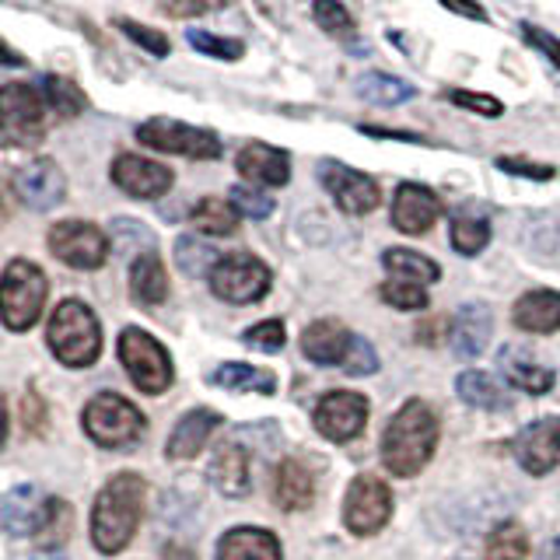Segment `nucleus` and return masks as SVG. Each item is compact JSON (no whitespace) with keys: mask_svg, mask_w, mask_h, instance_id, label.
<instances>
[{"mask_svg":"<svg viewBox=\"0 0 560 560\" xmlns=\"http://www.w3.org/2000/svg\"><path fill=\"white\" fill-rule=\"evenodd\" d=\"M49 347L67 368H88L95 364L102 350V329L92 308L81 302H63L49 315Z\"/></svg>","mask_w":560,"mask_h":560,"instance_id":"4","label":"nucleus"},{"mask_svg":"<svg viewBox=\"0 0 560 560\" xmlns=\"http://www.w3.org/2000/svg\"><path fill=\"white\" fill-rule=\"evenodd\" d=\"M49 515H52V501L32 483H18L14 490H8V498L0 501V525H4V533L14 539L43 536Z\"/></svg>","mask_w":560,"mask_h":560,"instance_id":"13","label":"nucleus"},{"mask_svg":"<svg viewBox=\"0 0 560 560\" xmlns=\"http://www.w3.org/2000/svg\"><path fill=\"white\" fill-rule=\"evenodd\" d=\"M515 326L525 332H553L560 329V294L529 291L515 302Z\"/></svg>","mask_w":560,"mask_h":560,"instance_id":"27","label":"nucleus"},{"mask_svg":"<svg viewBox=\"0 0 560 560\" xmlns=\"http://www.w3.org/2000/svg\"><path fill=\"white\" fill-rule=\"evenodd\" d=\"M319 179L343 214H372L378 207V183L372 175H364L350 165H340V162H323Z\"/></svg>","mask_w":560,"mask_h":560,"instance_id":"14","label":"nucleus"},{"mask_svg":"<svg viewBox=\"0 0 560 560\" xmlns=\"http://www.w3.org/2000/svg\"><path fill=\"white\" fill-rule=\"evenodd\" d=\"M393 512V494L378 477H358L347 487L343 498V522L354 536H372L378 533Z\"/></svg>","mask_w":560,"mask_h":560,"instance_id":"12","label":"nucleus"},{"mask_svg":"<svg viewBox=\"0 0 560 560\" xmlns=\"http://www.w3.org/2000/svg\"><path fill=\"white\" fill-rule=\"evenodd\" d=\"M238 172L256 186H284L291 179V158L288 151L270 144H245L235 158Z\"/></svg>","mask_w":560,"mask_h":560,"instance_id":"21","label":"nucleus"},{"mask_svg":"<svg viewBox=\"0 0 560 560\" xmlns=\"http://www.w3.org/2000/svg\"><path fill=\"white\" fill-rule=\"evenodd\" d=\"M445 98L452 105H459V109H469L477 116H487V119H498L504 113V105L494 98V95H480V92H463V88H448Z\"/></svg>","mask_w":560,"mask_h":560,"instance_id":"42","label":"nucleus"},{"mask_svg":"<svg viewBox=\"0 0 560 560\" xmlns=\"http://www.w3.org/2000/svg\"><path fill=\"white\" fill-rule=\"evenodd\" d=\"M35 560H67V557H60V553H39Z\"/></svg>","mask_w":560,"mask_h":560,"instance_id":"53","label":"nucleus"},{"mask_svg":"<svg viewBox=\"0 0 560 560\" xmlns=\"http://www.w3.org/2000/svg\"><path fill=\"white\" fill-rule=\"evenodd\" d=\"M539 560H560V539H550L547 547H542Z\"/></svg>","mask_w":560,"mask_h":560,"instance_id":"51","label":"nucleus"},{"mask_svg":"<svg viewBox=\"0 0 560 560\" xmlns=\"http://www.w3.org/2000/svg\"><path fill=\"white\" fill-rule=\"evenodd\" d=\"M218 560H284V553H280V542L273 533L242 525V529L221 536Z\"/></svg>","mask_w":560,"mask_h":560,"instance_id":"22","label":"nucleus"},{"mask_svg":"<svg viewBox=\"0 0 560 560\" xmlns=\"http://www.w3.org/2000/svg\"><path fill=\"white\" fill-rule=\"evenodd\" d=\"M0 137L14 148H35L46 137V98L28 81L0 88Z\"/></svg>","mask_w":560,"mask_h":560,"instance_id":"6","label":"nucleus"},{"mask_svg":"<svg viewBox=\"0 0 560 560\" xmlns=\"http://www.w3.org/2000/svg\"><path fill=\"white\" fill-rule=\"evenodd\" d=\"M210 288H214V294L224 298V302L249 305L270 291V270H267V262H259L249 253H232V256H221L218 267L210 270Z\"/></svg>","mask_w":560,"mask_h":560,"instance_id":"10","label":"nucleus"},{"mask_svg":"<svg viewBox=\"0 0 560 560\" xmlns=\"http://www.w3.org/2000/svg\"><path fill=\"white\" fill-rule=\"evenodd\" d=\"M302 350L305 358L323 364V368H343L347 375H372L378 372V354L358 332H350L347 326L319 319L302 332Z\"/></svg>","mask_w":560,"mask_h":560,"instance_id":"3","label":"nucleus"},{"mask_svg":"<svg viewBox=\"0 0 560 560\" xmlns=\"http://www.w3.org/2000/svg\"><path fill=\"white\" fill-rule=\"evenodd\" d=\"M442 4H445L448 11H455V14L469 18V22H487V11L477 4V0H442Z\"/></svg>","mask_w":560,"mask_h":560,"instance_id":"48","label":"nucleus"},{"mask_svg":"<svg viewBox=\"0 0 560 560\" xmlns=\"http://www.w3.org/2000/svg\"><path fill=\"white\" fill-rule=\"evenodd\" d=\"M14 192H18V200L28 203L32 210H52L67 197V179L57 162L35 158V162L14 172Z\"/></svg>","mask_w":560,"mask_h":560,"instance_id":"17","label":"nucleus"},{"mask_svg":"<svg viewBox=\"0 0 560 560\" xmlns=\"http://www.w3.org/2000/svg\"><path fill=\"white\" fill-rule=\"evenodd\" d=\"M210 382L221 385V389H232V393H262L270 396L277 389V378L267 368H253V364H242V361H232V364H221Z\"/></svg>","mask_w":560,"mask_h":560,"instance_id":"29","label":"nucleus"},{"mask_svg":"<svg viewBox=\"0 0 560 560\" xmlns=\"http://www.w3.org/2000/svg\"><path fill=\"white\" fill-rule=\"evenodd\" d=\"M245 343L256 347V350H280L284 347V323L280 319H267V323H259L253 329H245Z\"/></svg>","mask_w":560,"mask_h":560,"instance_id":"44","label":"nucleus"},{"mask_svg":"<svg viewBox=\"0 0 560 560\" xmlns=\"http://www.w3.org/2000/svg\"><path fill=\"white\" fill-rule=\"evenodd\" d=\"M130 288H133V298L140 305H158L168 298V277H165V267L162 259L154 253H144L133 259L130 267Z\"/></svg>","mask_w":560,"mask_h":560,"instance_id":"28","label":"nucleus"},{"mask_svg":"<svg viewBox=\"0 0 560 560\" xmlns=\"http://www.w3.org/2000/svg\"><path fill=\"white\" fill-rule=\"evenodd\" d=\"M137 140L144 148L165 151V154H183V158H197V162H210V158H221V140L218 133L189 127L179 119H148L137 127Z\"/></svg>","mask_w":560,"mask_h":560,"instance_id":"9","label":"nucleus"},{"mask_svg":"<svg viewBox=\"0 0 560 560\" xmlns=\"http://www.w3.org/2000/svg\"><path fill=\"white\" fill-rule=\"evenodd\" d=\"M438 445V417L428 410V402L410 399L389 420L382 434V459L396 477H417L428 466Z\"/></svg>","mask_w":560,"mask_h":560,"instance_id":"1","label":"nucleus"},{"mask_svg":"<svg viewBox=\"0 0 560 560\" xmlns=\"http://www.w3.org/2000/svg\"><path fill=\"white\" fill-rule=\"evenodd\" d=\"M315 25H319L332 39H350L354 35V18L340 4V0H312Z\"/></svg>","mask_w":560,"mask_h":560,"instance_id":"38","label":"nucleus"},{"mask_svg":"<svg viewBox=\"0 0 560 560\" xmlns=\"http://www.w3.org/2000/svg\"><path fill=\"white\" fill-rule=\"evenodd\" d=\"M498 168L501 172H512V175H522V179H536V183L553 179V168L550 165H533V162H522V158H498Z\"/></svg>","mask_w":560,"mask_h":560,"instance_id":"47","label":"nucleus"},{"mask_svg":"<svg viewBox=\"0 0 560 560\" xmlns=\"http://www.w3.org/2000/svg\"><path fill=\"white\" fill-rule=\"evenodd\" d=\"M455 393H459L469 407H480V410H508L512 407V396H508L487 372H463L459 378H455Z\"/></svg>","mask_w":560,"mask_h":560,"instance_id":"31","label":"nucleus"},{"mask_svg":"<svg viewBox=\"0 0 560 560\" xmlns=\"http://www.w3.org/2000/svg\"><path fill=\"white\" fill-rule=\"evenodd\" d=\"M382 298L393 308H428V291L420 284H410V280H385Z\"/></svg>","mask_w":560,"mask_h":560,"instance_id":"41","label":"nucleus"},{"mask_svg":"<svg viewBox=\"0 0 560 560\" xmlns=\"http://www.w3.org/2000/svg\"><path fill=\"white\" fill-rule=\"evenodd\" d=\"M358 95L372 105H399V102H410L417 95V88L402 78L385 74V70H368V74L358 78Z\"/></svg>","mask_w":560,"mask_h":560,"instance_id":"30","label":"nucleus"},{"mask_svg":"<svg viewBox=\"0 0 560 560\" xmlns=\"http://www.w3.org/2000/svg\"><path fill=\"white\" fill-rule=\"evenodd\" d=\"M113 183L133 200H158L172 189L175 175H172V168L151 162V158L119 154L113 162Z\"/></svg>","mask_w":560,"mask_h":560,"instance_id":"16","label":"nucleus"},{"mask_svg":"<svg viewBox=\"0 0 560 560\" xmlns=\"http://www.w3.org/2000/svg\"><path fill=\"white\" fill-rule=\"evenodd\" d=\"M368 399L361 393H326L315 407V431L329 442H350L364 431Z\"/></svg>","mask_w":560,"mask_h":560,"instance_id":"15","label":"nucleus"},{"mask_svg":"<svg viewBox=\"0 0 560 560\" xmlns=\"http://www.w3.org/2000/svg\"><path fill=\"white\" fill-rule=\"evenodd\" d=\"M232 207L238 210V214L253 218V221H262V218L273 214V200L267 197V192L249 189V186H235L232 189Z\"/></svg>","mask_w":560,"mask_h":560,"instance_id":"43","label":"nucleus"},{"mask_svg":"<svg viewBox=\"0 0 560 560\" xmlns=\"http://www.w3.org/2000/svg\"><path fill=\"white\" fill-rule=\"evenodd\" d=\"M210 483L224 498H245L253 490V455L242 442H224L210 459Z\"/></svg>","mask_w":560,"mask_h":560,"instance_id":"20","label":"nucleus"},{"mask_svg":"<svg viewBox=\"0 0 560 560\" xmlns=\"http://www.w3.org/2000/svg\"><path fill=\"white\" fill-rule=\"evenodd\" d=\"M46 305V277L28 259L8 262L4 277H0V319L8 329L22 332L28 329Z\"/></svg>","mask_w":560,"mask_h":560,"instance_id":"5","label":"nucleus"},{"mask_svg":"<svg viewBox=\"0 0 560 560\" xmlns=\"http://www.w3.org/2000/svg\"><path fill=\"white\" fill-rule=\"evenodd\" d=\"M273 501L284 508V512H305V508L315 501V480L305 463L298 459H284L277 466L273 477Z\"/></svg>","mask_w":560,"mask_h":560,"instance_id":"24","label":"nucleus"},{"mask_svg":"<svg viewBox=\"0 0 560 560\" xmlns=\"http://www.w3.org/2000/svg\"><path fill=\"white\" fill-rule=\"evenodd\" d=\"M43 98L60 119H74V116H81L88 109V98H84L81 88L74 81H67V78H57V74L43 78Z\"/></svg>","mask_w":560,"mask_h":560,"instance_id":"34","label":"nucleus"},{"mask_svg":"<svg viewBox=\"0 0 560 560\" xmlns=\"http://www.w3.org/2000/svg\"><path fill=\"white\" fill-rule=\"evenodd\" d=\"M8 438V407H4V396H0V445Z\"/></svg>","mask_w":560,"mask_h":560,"instance_id":"52","label":"nucleus"},{"mask_svg":"<svg viewBox=\"0 0 560 560\" xmlns=\"http://www.w3.org/2000/svg\"><path fill=\"white\" fill-rule=\"evenodd\" d=\"M487 242H490V224L483 218H472V214H455L452 218V245H455V253L477 256Z\"/></svg>","mask_w":560,"mask_h":560,"instance_id":"37","label":"nucleus"},{"mask_svg":"<svg viewBox=\"0 0 560 560\" xmlns=\"http://www.w3.org/2000/svg\"><path fill=\"white\" fill-rule=\"evenodd\" d=\"M382 262H385V270L393 273V280H410V284H431V280L442 277L434 259L420 256L413 249H385Z\"/></svg>","mask_w":560,"mask_h":560,"instance_id":"32","label":"nucleus"},{"mask_svg":"<svg viewBox=\"0 0 560 560\" xmlns=\"http://www.w3.org/2000/svg\"><path fill=\"white\" fill-rule=\"evenodd\" d=\"M228 0H158V11L168 18H200L214 8H224Z\"/></svg>","mask_w":560,"mask_h":560,"instance_id":"46","label":"nucleus"},{"mask_svg":"<svg viewBox=\"0 0 560 560\" xmlns=\"http://www.w3.org/2000/svg\"><path fill=\"white\" fill-rule=\"evenodd\" d=\"M442 218V200L434 197L428 186L402 183L393 200V224L402 235H424L428 228Z\"/></svg>","mask_w":560,"mask_h":560,"instance_id":"19","label":"nucleus"},{"mask_svg":"<svg viewBox=\"0 0 560 560\" xmlns=\"http://www.w3.org/2000/svg\"><path fill=\"white\" fill-rule=\"evenodd\" d=\"M218 253L210 249L207 242H200V238H192V235H186V238H179L175 242V262H179V270L186 273V277H203V273H210L218 267Z\"/></svg>","mask_w":560,"mask_h":560,"instance_id":"35","label":"nucleus"},{"mask_svg":"<svg viewBox=\"0 0 560 560\" xmlns=\"http://www.w3.org/2000/svg\"><path fill=\"white\" fill-rule=\"evenodd\" d=\"M529 557V539L525 529L515 522H504L501 529L490 533L487 539V560H525Z\"/></svg>","mask_w":560,"mask_h":560,"instance_id":"36","label":"nucleus"},{"mask_svg":"<svg viewBox=\"0 0 560 560\" xmlns=\"http://www.w3.org/2000/svg\"><path fill=\"white\" fill-rule=\"evenodd\" d=\"M11 189L4 186V183H0V221H8L11 218Z\"/></svg>","mask_w":560,"mask_h":560,"instance_id":"50","label":"nucleus"},{"mask_svg":"<svg viewBox=\"0 0 560 560\" xmlns=\"http://www.w3.org/2000/svg\"><path fill=\"white\" fill-rule=\"evenodd\" d=\"M119 361L130 372V378L140 393L158 396L172 385V358L165 354V347L144 329H122Z\"/></svg>","mask_w":560,"mask_h":560,"instance_id":"8","label":"nucleus"},{"mask_svg":"<svg viewBox=\"0 0 560 560\" xmlns=\"http://www.w3.org/2000/svg\"><path fill=\"white\" fill-rule=\"evenodd\" d=\"M518 28H522V39L529 46H536L542 57H547L560 70V39H557V35H550L547 28H539V25H529V22H522Z\"/></svg>","mask_w":560,"mask_h":560,"instance_id":"45","label":"nucleus"},{"mask_svg":"<svg viewBox=\"0 0 560 560\" xmlns=\"http://www.w3.org/2000/svg\"><path fill=\"white\" fill-rule=\"evenodd\" d=\"M186 43L203 52V57H214V60H242V39H224V35H214V32H203V28H189L186 32Z\"/></svg>","mask_w":560,"mask_h":560,"instance_id":"39","label":"nucleus"},{"mask_svg":"<svg viewBox=\"0 0 560 560\" xmlns=\"http://www.w3.org/2000/svg\"><path fill=\"white\" fill-rule=\"evenodd\" d=\"M490 340V312L477 302L463 305L452 323V347L459 358H477Z\"/></svg>","mask_w":560,"mask_h":560,"instance_id":"25","label":"nucleus"},{"mask_svg":"<svg viewBox=\"0 0 560 560\" xmlns=\"http://www.w3.org/2000/svg\"><path fill=\"white\" fill-rule=\"evenodd\" d=\"M84 431L105 448H122L133 445L144 434V413H140L130 399L116 393H102L84 407Z\"/></svg>","mask_w":560,"mask_h":560,"instance_id":"7","label":"nucleus"},{"mask_svg":"<svg viewBox=\"0 0 560 560\" xmlns=\"http://www.w3.org/2000/svg\"><path fill=\"white\" fill-rule=\"evenodd\" d=\"M192 224H197V232L203 235H232L238 228V210L232 207V200L203 197L192 207Z\"/></svg>","mask_w":560,"mask_h":560,"instance_id":"33","label":"nucleus"},{"mask_svg":"<svg viewBox=\"0 0 560 560\" xmlns=\"http://www.w3.org/2000/svg\"><path fill=\"white\" fill-rule=\"evenodd\" d=\"M140 512H144V480L137 472H119L95 501L92 512V539L102 553H119L127 550L133 539Z\"/></svg>","mask_w":560,"mask_h":560,"instance_id":"2","label":"nucleus"},{"mask_svg":"<svg viewBox=\"0 0 560 560\" xmlns=\"http://www.w3.org/2000/svg\"><path fill=\"white\" fill-rule=\"evenodd\" d=\"M0 67H25L22 52H18L14 46H8L4 39H0Z\"/></svg>","mask_w":560,"mask_h":560,"instance_id":"49","label":"nucleus"},{"mask_svg":"<svg viewBox=\"0 0 560 560\" xmlns=\"http://www.w3.org/2000/svg\"><path fill=\"white\" fill-rule=\"evenodd\" d=\"M119 32L127 35V39H133L140 49H148L151 57H168L172 52V43H168V35L165 32H158V28H148V25H140V22H133V18H119Z\"/></svg>","mask_w":560,"mask_h":560,"instance_id":"40","label":"nucleus"},{"mask_svg":"<svg viewBox=\"0 0 560 560\" xmlns=\"http://www.w3.org/2000/svg\"><path fill=\"white\" fill-rule=\"evenodd\" d=\"M214 428H221V413L214 410H189L179 424H175L172 438H168V459H192L203 445L207 438L214 434Z\"/></svg>","mask_w":560,"mask_h":560,"instance_id":"23","label":"nucleus"},{"mask_svg":"<svg viewBox=\"0 0 560 560\" xmlns=\"http://www.w3.org/2000/svg\"><path fill=\"white\" fill-rule=\"evenodd\" d=\"M498 368L504 372V378L512 382V385H518L522 393H533V396H539V393H550L553 389V372L550 368H542V364H536L525 350H518V347H504L501 354H498Z\"/></svg>","mask_w":560,"mask_h":560,"instance_id":"26","label":"nucleus"},{"mask_svg":"<svg viewBox=\"0 0 560 560\" xmlns=\"http://www.w3.org/2000/svg\"><path fill=\"white\" fill-rule=\"evenodd\" d=\"M512 448L522 469H529L533 477L550 472L560 463V417H547V420H536L529 428H522L515 434Z\"/></svg>","mask_w":560,"mask_h":560,"instance_id":"18","label":"nucleus"},{"mask_svg":"<svg viewBox=\"0 0 560 560\" xmlns=\"http://www.w3.org/2000/svg\"><path fill=\"white\" fill-rule=\"evenodd\" d=\"M49 249L74 270H98L109 256V238L92 221H60L49 228Z\"/></svg>","mask_w":560,"mask_h":560,"instance_id":"11","label":"nucleus"}]
</instances>
